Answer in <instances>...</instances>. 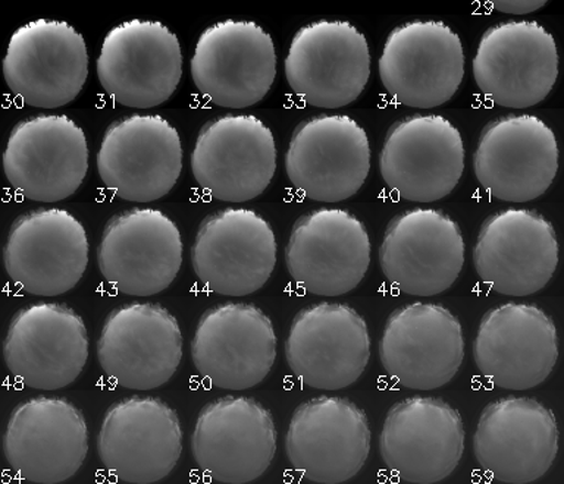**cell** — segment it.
Segmentation results:
<instances>
[{"label": "cell", "mask_w": 564, "mask_h": 484, "mask_svg": "<svg viewBox=\"0 0 564 484\" xmlns=\"http://www.w3.org/2000/svg\"><path fill=\"white\" fill-rule=\"evenodd\" d=\"M97 77L115 103L156 108L171 99L183 77L178 37L159 21L122 22L101 43Z\"/></svg>", "instance_id": "obj_1"}, {"label": "cell", "mask_w": 564, "mask_h": 484, "mask_svg": "<svg viewBox=\"0 0 564 484\" xmlns=\"http://www.w3.org/2000/svg\"><path fill=\"white\" fill-rule=\"evenodd\" d=\"M379 77L397 103L438 108L453 99L465 78L462 40L444 22H405L383 44Z\"/></svg>", "instance_id": "obj_2"}, {"label": "cell", "mask_w": 564, "mask_h": 484, "mask_svg": "<svg viewBox=\"0 0 564 484\" xmlns=\"http://www.w3.org/2000/svg\"><path fill=\"white\" fill-rule=\"evenodd\" d=\"M194 86L219 108L262 101L276 78L271 34L253 21L227 20L203 31L192 57Z\"/></svg>", "instance_id": "obj_3"}, {"label": "cell", "mask_w": 564, "mask_h": 484, "mask_svg": "<svg viewBox=\"0 0 564 484\" xmlns=\"http://www.w3.org/2000/svg\"><path fill=\"white\" fill-rule=\"evenodd\" d=\"M291 90L313 108L339 109L359 99L370 78L368 40L347 21L304 25L285 59Z\"/></svg>", "instance_id": "obj_4"}, {"label": "cell", "mask_w": 564, "mask_h": 484, "mask_svg": "<svg viewBox=\"0 0 564 484\" xmlns=\"http://www.w3.org/2000/svg\"><path fill=\"white\" fill-rule=\"evenodd\" d=\"M3 77L22 103L62 108L77 99L87 81L86 42L68 22L31 21L9 40Z\"/></svg>", "instance_id": "obj_5"}, {"label": "cell", "mask_w": 564, "mask_h": 484, "mask_svg": "<svg viewBox=\"0 0 564 484\" xmlns=\"http://www.w3.org/2000/svg\"><path fill=\"white\" fill-rule=\"evenodd\" d=\"M3 170L11 187L26 200H65L77 193L87 175L86 134L66 114L22 119L9 134Z\"/></svg>", "instance_id": "obj_6"}, {"label": "cell", "mask_w": 564, "mask_h": 484, "mask_svg": "<svg viewBox=\"0 0 564 484\" xmlns=\"http://www.w3.org/2000/svg\"><path fill=\"white\" fill-rule=\"evenodd\" d=\"M101 183L126 201L165 197L183 170L178 131L159 114H130L110 123L97 153Z\"/></svg>", "instance_id": "obj_7"}, {"label": "cell", "mask_w": 564, "mask_h": 484, "mask_svg": "<svg viewBox=\"0 0 564 484\" xmlns=\"http://www.w3.org/2000/svg\"><path fill=\"white\" fill-rule=\"evenodd\" d=\"M476 86L501 108L541 103L558 78L553 34L535 21H509L485 31L474 59Z\"/></svg>", "instance_id": "obj_8"}, {"label": "cell", "mask_w": 564, "mask_h": 484, "mask_svg": "<svg viewBox=\"0 0 564 484\" xmlns=\"http://www.w3.org/2000/svg\"><path fill=\"white\" fill-rule=\"evenodd\" d=\"M379 170L383 183L405 201L443 200L465 170L460 131L441 114H412L388 130Z\"/></svg>", "instance_id": "obj_9"}, {"label": "cell", "mask_w": 564, "mask_h": 484, "mask_svg": "<svg viewBox=\"0 0 564 484\" xmlns=\"http://www.w3.org/2000/svg\"><path fill=\"white\" fill-rule=\"evenodd\" d=\"M192 170L198 187L215 200H253L269 187L276 170L271 128L253 114L212 119L198 132Z\"/></svg>", "instance_id": "obj_10"}, {"label": "cell", "mask_w": 564, "mask_h": 484, "mask_svg": "<svg viewBox=\"0 0 564 484\" xmlns=\"http://www.w3.org/2000/svg\"><path fill=\"white\" fill-rule=\"evenodd\" d=\"M474 169L480 187L497 200H536L557 175V140L535 114H506L480 132Z\"/></svg>", "instance_id": "obj_11"}, {"label": "cell", "mask_w": 564, "mask_h": 484, "mask_svg": "<svg viewBox=\"0 0 564 484\" xmlns=\"http://www.w3.org/2000/svg\"><path fill=\"white\" fill-rule=\"evenodd\" d=\"M285 170L293 187L308 200H347L364 187L369 175L368 134L347 114L306 119L291 135Z\"/></svg>", "instance_id": "obj_12"}, {"label": "cell", "mask_w": 564, "mask_h": 484, "mask_svg": "<svg viewBox=\"0 0 564 484\" xmlns=\"http://www.w3.org/2000/svg\"><path fill=\"white\" fill-rule=\"evenodd\" d=\"M3 453L9 469L24 482L64 483L86 461V418L66 399L37 396L24 400L9 416Z\"/></svg>", "instance_id": "obj_13"}, {"label": "cell", "mask_w": 564, "mask_h": 484, "mask_svg": "<svg viewBox=\"0 0 564 484\" xmlns=\"http://www.w3.org/2000/svg\"><path fill=\"white\" fill-rule=\"evenodd\" d=\"M97 264L118 293L134 297L161 294L183 264L180 229L161 210L132 207L106 223Z\"/></svg>", "instance_id": "obj_14"}, {"label": "cell", "mask_w": 564, "mask_h": 484, "mask_svg": "<svg viewBox=\"0 0 564 484\" xmlns=\"http://www.w3.org/2000/svg\"><path fill=\"white\" fill-rule=\"evenodd\" d=\"M97 359L118 386L158 389L171 381L183 360L178 321L159 304L131 302L115 308L101 328Z\"/></svg>", "instance_id": "obj_15"}, {"label": "cell", "mask_w": 564, "mask_h": 484, "mask_svg": "<svg viewBox=\"0 0 564 484\" xmlns=\"http://www.w3.org/2000/svg\"><path fill=\"white\" fill-rule=\"evenodd\" d=\"M3 263L9 279L26 294H66L87 268L86 229L64 209L31 210L9 228Z\"/></svg>", "instance_id": "obj_16"}, {"label": "cell", "mask_w": 564, "mask_h": 484, "mask_svg": "<svg viewBox=\"0 0 564 484\" xmlns=\"http://www.w3.org/2000/svg\"><path fill=\"white\" fill-rule=\"evenodd\" d=\"M193 271L210 293L245 297L263 288L276 264L271 224L249 209L207 216L192 246Z\"/></svg>", "instance_id": "obj_17"}, {"label": "cell", "mask_w": 564, "mask_h": 484, "mask_svg": "<svg viewBox=\"0 0 564 484\" xmlns=\"http://www.w3.org/2000/svg\"><path fill=\"white\" fill-rule=\"evenodd\" d=\"M3 359L9 373L30 389H64L86 367V324L64 304H31L9 321Z\"/></svg>", "instance_id": "obj_18"}, {"label": "cell", "mask_w": 564, "mask_h": 484, "mask_svg": "<svg viewBox=\"0 0 564 484\" xmlns=\"http://www.w3.org/2000/svg\"><path fill=\"white\" fill-rule=\"evenodd\" d=\"M379 264L383 276L403 294L434 297L452 288L465 264V240L448 215L412 209L388 223Z\"/></svg>", "instance_id": "obj_19"}, {"label": "cell", "mask_w": 564, "mask_h": 484, "mask_svg": "<svg viewBox=\"0 0 564 484\" xmlns=\"http://www.w3.org/2000/svg\"><path fill=\"white\" fill-rule=\"evenodd\" d=\"M192 452L198 469L215 482H254L275 458L276 429L271 413L251 398L216 399L198 414Z\"/></svg>", "instance_id": "obj_20"}, {"label": "cell", "mask_w": 564, "mask_h": 484, "mask_svg": "<svg viewBox=\"0 0 564 484\" xmlns=\"http://www.w3.org/2000/svg\"><path fill=\"white\" fill-rule=\"evenodd\" d=\"M379 452L387 469L405 483L443 482L465 452L460 414L438 398L401 400L387 413Z\"/></svg>", "instance_id": "obj_21"}, {"label": "cell", "mask_w": 564, "mask_h": 484, "mask_svg": "<svg viewBox=\"0 0 564 484\" xmlns=\"http://www.w3.org/2000/svg\"><path fill=\"white\" fill-rule=\"evenodd\" d=\"M286 364L312 389L339 391L359 381L370 359L368 324L346 304L300 310L285 341Z\"/></svg>", "instance_id": "obj_22"}, {"label": "cell", "mask_w": 564, "mask_h": 484, "mask_svg": "<svg viewBox=\"0 0 564 484\" xmlns=\"http://www.w3.org/2000/svg\"><path fill=\"white\" fill-rule=\"evenodd\" d=\"M192 359L212 386L251 389L264 381L275 363L272 321L253 304L227 302L209 308L194 332Z\"/></svg>", "instance_id": "obj_23"}, {"label": "cell", "mask_w": 564, "mask_h": 484, "mask_svg": "<svg viewBox=\"0 0 564 484\" xmlns=\"http://www.w3.org/2000/svg\"><path fill=\"white\" fill-rule=\"evenodd\" d=\"M97 452L105 469L123 483L150 484L167 477L183 452L180 418L158 398L131 396L106 411Z\"/></svg>", "instance_id": "obj_24"}, {"label": "cell", "mask_w": 564, "mask_h": 484, "mask_svg": "<svg viewBox=\"0 0 564 484\" xmlns=\"http://www.w3.org/2000/svg\"><path fill=\"white\" fill-rule=\"evenodd\" d=\"M474 452L480 469L497 482H536L557 457V420L551 409L535 399H498L480 414Z\"/></svg>", "instance_id": "obj_25"}, {"label": "cell", "mask_w": 564, "mask_h": 484, "mask_svg": "<svg viewBox=\"0 0 564 484\" xmlns=\"http://www.w3.org/2000/svg\"><path fill=\"white\" fill-rule=\"evenodd\" d=\"M286 271L304 290L322 297L350 293L370 264L365 224L341 209L313 210L291 229L285 249Z\"/></svg>", "instance_id": "obj_26"}, {"label": "cell", "mask_w": 564, "mask_h": 484, "mask_svg": "<svg viewBox=\"0 0 564 484\" xmlns=\"http://www.w3.org/2000/svg\"><path fill=\"white\" fill-rule=\"evenodd\" d=\"M285 452L291 466L311 482L346 483L368 460V417L351 400L317 396L291 417Z\"/></svg>", "instance_id": "obj_27"}, {"label": "cell", "mask_w": 564, "mask_h": 484, "mask_svg": "<svg viewBox=\"0 0 564 484\" xmlns=\"http://www.w3.org/2000/svg\"><path fill=\"white\" fill-rule=\"evenodd\" d=\"M474 263L480 280L498 294L528 297L540 293L558 264L553 224L533 210L497 211L479 229Z\"/></svg>", "instance_id": "obj_28"}, {"label": "cell", "mask_w": 564, "mask_h": 484, "mask_svg": "<svg viewBox=\"0 0 564 484\" xmlns=\"http://www.w3.org/2000/svg\"><path fill=\"white\" fill-rule=\"evenodd\" d=\"M474 359L480 374L494 386L533 389L549 378L557 364V330L540 307L502 304L480 320Z\"/></svg>", "instance_id": "obj_29"}, {"label": "cell", "mask_w": 564, "mask_h": 484, "mask_svg": "<svg viewBox=\"0 0 564 484\" xmlns=\"http://www.w3.org/2000/svg\"><path fill=\"white\" fill-rule=\"evenodd\" d=\"M379 359L388 376L401 386L440 389L453 381L465 359L462 326L436 304L397 308L383 328Z\"/></svg>", "instance_id": "obj_30"}, {"label": "cell", "mask_w": 564, "mask_h": 484, "mask_svg": "<svg viewBox=\"0 0 564 484\" xmlns=\"http://www.w3.org/2000/svg\"><path fill=\"white\" fill-rule=\"evenodd\" d=\"M484 2L497 12L527 15L544 7L549 0H484Z\"/></svg>", "instance_id": "obj_31"}]
</instances>
